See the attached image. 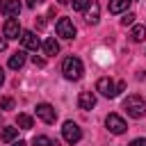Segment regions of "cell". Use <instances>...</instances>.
<instances>
[{
	"label": "cell",
	"instance_id": "44dd1931",
	"mask_svg": "<svg viewBox=\"0 0 146 146\" xmlns=\"http://www.w3.org/2000/svg\"><path fill=\"white\" fill-rule=\"evenodd\" d=\"M0 107H2V110H14V98L5 96V98L0 100Z\"/></svg>",
	"mask_w": 146,
	"mask_h": 146
},
{
	"label": "cell",
	"instance_id": "6da1fadb",
	"mask_svg": "<svg viewBox=\"0 0 146 146\" xmlns=\"http://www.w3.org/2000/svg\"><path fill=\"white\" fill-rule=\"evenodd\" d=\"M123 110L128 112V116L141 119V116L146 114V100H144L139 94H130V96L123 100Z\"/></svg>",
	"mask_w": 146,
	"mask_h": 146
},
{
	"label": "cell",
	"instance_id": "484cf974",
	"mask_svg": "<svg viewBox=\"0 0 146 146\" xmlns=\"http://www.w3.org/2000/svg\"><path fill=\"white\" fill-rule=\"evenodd\" d=\"M41 2H43V0H27V7H30V9H34V7H36V5H41Z\"/></svg>",
	"mask_w": 146,
	"mask_h": 146
},
{
	"label": "cell",
	"instance_id": "4316f807",
	"mask_svg": "<svg viewBox=\"0 0 146 146\" xmlns=\"http://www.w3.org/2000/svg\"><path fill=\"white\" fill-rule=\"evenodd\" d=\"M7 48V39H0V50H5Z\"/></svg>",
	"mask_w": 146,
	"mask_h": 146
},
{
	"label": "cell",
	"instance_id": "7402d4cb",
	"mask_svg": "<svg viewBox=\"0 0 146 146\" xmlns=\"http://www.w3.org/2000/svg\"><path fill=\"white\" fill-rule=\"evenodd\" d=\"M135 18H137V16H135V14H130V11H128V14H125V16H123V18H121V25H125V27H128V25H132V23H135Z\"/></svg>",
	"mask_w": 146,
	"mask_h": 146
},
{
	"label": "cell",
	"instance_id": "ba28073f",
	"mask_svg": "<svg viewBox=\"0 0 146 146\" xmlns=\"http://www.w3.org/2000/svg\"><path fill=\"white\" fill-rule=\"evenodd\" d=\"M36 116H39L43 123H55L57 112H55L52 105H48V103H39V105H36Z\"/></svg>",
	"mask_w": 146,
	"mask_h": 146
},
{
	"label": "cell",
	"instance_id": "277c9868",
	"mask_svg": "<svg viewBox=\"0 0 146 146\" xmlns=\"http://www.w3.org/2000/svg\"><path fill=\"white\" fill-rule=\"evenodd\" d=\"M96 91H98L100 96H105V98H114V96H119L116 82H112L110 78H100V80L96 82Z\"/></svg>",
	"mask_w": 146,
	"mask_h": 146
},
{
	"label": "cell",
	"instance_id": "d4e9b609",
	"mask_svg": "<svg viewBox=\"0 0 146 146\" xmlns=\"http://www.w3.org/2000/svg\"><path fill=\"white\" fill-rule=\"evenodd\" d=\"M32 62H34L36 66H43V64H46V59H43V57H36V55L32 57Z\"/></svg>",
	"mask_w": 146,
	"mask_h": 146
},
{
	"label": "cell",
	"instance_id": "f1b7e54d",
	"mask_svg": "<svg viewBox=\"0 0 146 146\" xmlns=\"http://www.w3.org/2000/svg\"><path fill=\"white\" fill-rule=\"evenodd\" d=\"M2 82H5V73H2V68H0V87H2Z\"/></svg>",
	"mask_w": 146,
	"mask_h": 146
},
{
	"label": "cell",
	"instance_id": "f546056e",
	"mask_svg": "<svg viewBox=\"0 0 146 146\" xmlns=\"http://www.w3.org/2000/svg\"><path fill=\"white\" fill-rule=\"evenodd\" d=\"M57 2H59V5H66V2H68V0H57Z\"/></svg>",
	"mask_w": 146,
	"mask_h": 146
},
{
	"label": "cell",
	"instance_id": "3957f363",
	"mask_svg": "<svg viewBox=\"0 0 146 146\" xmlns=\"http://www.w3.org/2000/svg\"><path fill=\"white\" fill-rule=\"evenodd\" d=\"M62 135H64V139H66L68 144H78V141L82 139V130H80V125H78L75 121H66L64 128H62Z\"/></svg>",
	"mask_w": 146,
	"mask_h": 146
},
{
	"label": "cell",
	"instance_id": "9c48e42d",
	"mask_svg": "<svg viewBox=\"0 0 146 146\" xmlns=\"http://www.w3.org/2000/svg\"><path fill=\"white\" fill-rule=\"evenodd\" d=\"M21 41H23V46H25L27 50H39V46H41L39 36H36L32 30H23V34H21Z\"/></svg>",
	"mask_w": 146,
	"mask_h": 146
},
{
	"label": "cell",
	"instance_id": "ac0fdd59",
	"mask_svg": "<svg viewBox=\"0 0 146 146\" xmlns=\"http://www.w3.org/2000/svg\"><path fill=\"white\" fill-rule=\"evenodd\" d=\"M146 39V27L144 25H135L132 27V41H144Z\"/></svg>",
	"mask_w": 146,
	"mask_h": 146
},
{
	"label": "cell",
	"instance_id": "4fadbf2b",
	"mask_svg": "<svg viewBox=\"0 0 146 146\" xmlns=\"http://www.w3.org/2000/svg\"><path fill=\"white\" fill-rule=\"evenodd\" d=\"M23 64H25V52H23V50H18V52H14V55L9 57V68L18 71Z\"/></svg>",
	"mask_w": 146,
	"mask_h": 146
},
{
	"label": "cell",
	"instance_id": "7a4b0ae2",
	"mask_svg": "<svg viewBox=\"0 0 146 146\" xmlns=\"http://www.w3.org/2000/svg\"><path fill=\"white\" fill-rule=\"evenodd\" d=\"M62 73H64L66 80H80L82 73H84V66L78 57H66L64 64H62Z\"/></svg>",
	"mask_w": 146,
	"mask_h": 146
},
{
	"label": "cell",
	"instance_id": "ffe728a7",
	"mask_svg": "<svg viewBox=\"0 0 146 146\" xmlns=\"http://www.w3.org/2000/svg\"><path fill=\"white\" fill-rule=\"evenodd\" d=\"M89 5H91V0H73V9H78V11H84Z\"/></svg>",
	"mask_w": 146,
	"mask_h": 146
},
{
	"label": "cell",
	"instance_id": "e0dca14e",
	"mask_svg": "<svg viewBox=\"0 0 146 146\" xmlns=\"http://www.w3.org/2000/svg\"><path fill=\"white\" fill-rule=\"evenodd\" d=\"M0 137H2V141H7V144H9V141H14V139L18 137V128L7 125V128H2V135H0Z\"/></svg>",
	"mask_w": 146,
	"mask_h": 146
},
{
	"label": "cell",
	"instance_id": "83f0119b",
	"mask_svg": "<svg viewBox=\"0 0 146 146\" xmlns=\"http://www.w3.org/2000/svg\"><path fill=\"white\" fill-rule=\"evenodd\" d=\"M11 146H27V144H25V141H21V139H18V141H14V144H11Z\"/></svg>",
	"mask_w": 146,
	"mask_h": 146
},
{
	"label": "cell",
	"instance_id": "5bb4252c",
	"mask_svg": "<svg viewBox=\"0 0 146 146\" xmlns=\"http://www.w3.org/2000/svg\"><path fill=\"white\" fill-rule=\"evenodd\" d=\"M130 5V0H110V14H121L125 11Z\"/></svg>",
	"mask_w": 146,
	"mask_h": 146
},
{
	"label": "cell",
	"instance_id": "d6986e66",
	"mask_svg": "<svg viewBox=\"0 0 146 146\" xmlns=\"http://www.w3.org/2000/svg\"><path fill=\"white\" fill-rule=\"evenodd\" d=\"M32 146H52V139H48L46 135H39L32 139Z\"/></svg>",
	"mask_w": 146,
	"mask_h": 146
},
{
	"label": "cell",
	"instance_id": "8992f818",
	"mask_svg": "<svg viewBox=\"0 0 146 146\" xmlns=\"http://www.w3.org/2000/svg\"><path fill=\"white\" fill-rule=\"evenodd\" d=\"M105 125H107V130H110L112 135H123V132L128 130L125 121H123L119 114H107V119H105Z\"/></svg>",
	"mask_w": 146,
	"mask_h": 146
},
{
	"label": "cell",
	"instance_id": "9a60e30c",
	"mask_svg": "<svg viewBox=\"0 0 146 146\" xmlns=\"http://www.w3.org/2000/svg\"><path fill=\"white\" fill-rule=\"evenodd\" d=\"M43 52H46V55H57V52H59V43H57L52 36L46 39V41H43Z\"/></svg>",
	"mask_w": 146,
	"mask_h": 146
},
{
	"label": "cell",
	"instance_id": "52a82bcc",
	"mask_svg": "<svg viewBox=\"0 0 146 146\" xmlns=\"http://www.w3.org/2000/svg\"><path fill=\"white\" fill-rule=\"evenodd\" d=\"M2 32H5V39H21L23 30H21L18 18H7L5 25H2Z\"/></svg>",
	"mask_w": 146,
	"mask_h": 146
},
{
	"label": "cell",
	"instance_id": "5b68a950",
	"mask_svg": "<svg viewBox=\"0 0 146 146\" xmlns=\"http://www.w3.org/2000/svg\"><path fill=\"white\" fill-rule=\"evenodd\" d=\"M55 30H57V36H62V39H73L75 32H78L71 18H59L57 25H55Z\"/></svg>",
	"mask_w": 146,
	"mask_h": 146
},
{
	"label": "cell",
	"instance_id": "4dcf8cb0",
	"mask_svg": "<svg viewBox=\"0 0 146 146\" xmlns=\"http://www.w3.org/2000/svg\"><path fill=\"white\" fill-rule=\"evenodd\" d=\"M0 9H2V2H0Z\"/></svg>",
	"mask_w": 146,
	"mask_h": 146
},
{
	"label": "cell",
	"instance_id": "8fae6325",
	"mask_svg": "<svg viewBox=\"0 0 146 146\" xmlns=\"http://www.w3.org/2000/svg\"><path fill=\"white\" fill-rule=\"evenodd\" d=\"M78 105H80V110H91V107L96 105V96H94V91H80V96H78Z\"/></svg>",
	"mask_w": 146,
	"mask_h": 146
},
{
	"label": "cell",
	"instance_id": "2e32d148",
	"mask_svg": "<svg viewBox=\"0 0 146 146\" xmlns=\"http://www.w3.org/2000/svg\"><path fill=\"white\" fill-rule=\"evenodd\" d=\"M16 123H18V128H21V130H30V128L34 125V121H32V116H30V114H18Z\"/></svg>",
	"mask_w": 146,
	"mask_h": 146
},
{
	"label": "cell",
	"instance_id": "cb8c5ba5",
	"mask_svg": "<svg viewBox=\"0 0 146 146\" xmlns=\"http://www.w3.org/2000/svg\"><path fill=\"white\" fill-rule=\"evenodd\" d=\"M36 27H39V30L46 27V18H43V16H36Z\"/></svg>",
	"mask_w": 146,
	"mask_h": 146
},
{
	"label": "cell",
	"instance_id": "603a6c76",
	"mask_svg": "<svg viewBox=\"0 0 146 146\" xmlns=\"http://www.w3.org/2000/svg\"><path fill=\"white\" fill-rule=\"evenodd\" d=\"M130 146H146V137H139V139H132Z\"/></svg>",
	"mask_w": 146,
	"mask_h": 146
},
{
	"label": "cell",
	"instance_id": "30bf717a",
	"mask_svg": "<svg viewBox=\"0 0 146 146\" xmlns=\"http://www.w3.org/2000/svg\"><path fill=\"white\" fill-rule=\"evenodd\" d=\"M0 11H2L7 18H16V16L21 14V0H5Z\"/></svg>",
	"mask_w": 146,
	"mask_h": 146
},
{
	"label": "cell",
	"instance_id": "7c38bea8",
	"mask_svg": "<svg viewBox=\"0 0 146 146\" xmlns=\"http://www.w3.org/2000/svg\"><path fill=\"white\" fill-rule=\"evenodd\" d=\"M98 14H100L98 2H91V5L84 9V21H87L89 25H96V23H98Z\"/></svg>",
	"mask_w": 146,
	"mask_h": 146
}]
</instances>
